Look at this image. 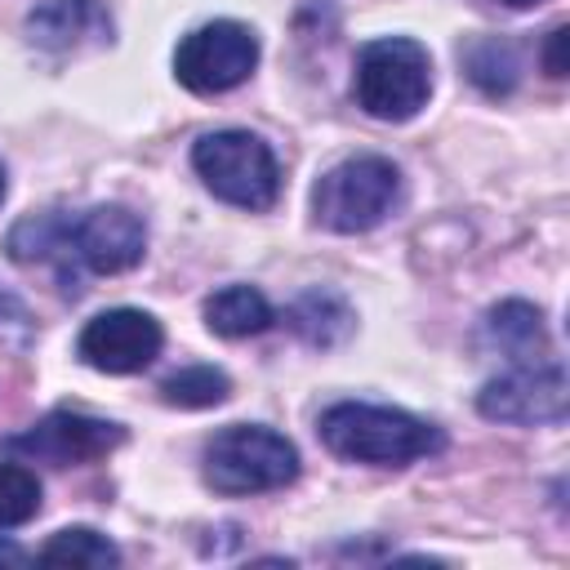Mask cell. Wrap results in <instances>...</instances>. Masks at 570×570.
<instances>
[{"mask_svg": "<svg viewBox=\"0 0 570 570\" xmlns=\"http://www.w3.org/2000/svg\"><path fill=\"white\" fill-rule=\"evenodd\" d=\"M4 191H9V183H4V165H0V200H4Z\"/></svg>", "mask_w": 570, "mask_h": 570, "instance_id": "cb8c5ba5", "label": "cell"}, {"mask_svg": "<svg viewBox=\"0 0 570 570\" xmlns=\"http://www.w3.org/2000/svg\"><path fill=\"white\" fill-rule=\"evenodd\" d=\"M258 67V36L236 18H214L187 31L174 49V76L183 89L214 98L245 85Z\"/></svg>", "mask_w": 570, "mask_h": 570, "instance_id": "8992f818", "label": "cell"}, {"mask_svg": "<svg viewBox=\"0 0 570 570\" xmlns=\"http://www.w3.org/2000/svg\"><path fill=\"white\" fill-rule=\"evenodd\" d=\"M116 445H125V428L111 423V419L80 414V410H53L40 423H31L27 432L0 441L4 454L53 463V468H76V463L107 459Z\"/></svg>", "mask_w": 570, "mask_h": 570, "instance_id": "ba28073f", "label": "cell"}, {"mask_svg": "<svg viewBox=\"0 0 570 570\" xmlns=\"http://www.w3.org/2000/svg\"><path fill=\"white\" fill-rule=\"evenodd\" d=\"M468 76L485 89V94H512V85H517V58H512V49L508 45H499V40H476L472 49H468Z\"/></svg>", "mask_w": 570, "mask_h": 570, "instance_id": "d6986e66", "label": "cell"}, {"mask_svg": "<svg viewBox=\"0 0 570 570\" xmlns=\"http://www.w3.org/2000/svg\"><path fill=\"white\" fill-rule=\"evenodd\" d=\"M272 303L254 285H223L218 294L205 298V325L218 338H249L272 325Z\"/></svg>", "mask_w": 570, "mask_h": 570, "instance_id": "9a60e30c", "label": "cell"}, {"mask_svg": "<svg viewBox=\"0 0 570 570\" xmlns=\"http://www.w3.org/2000/svg\"><path fill=\"white\" fill-rule=\"evenodd\" d=\"M67 218L71 214H36V218H22L13 232H9V258L13 263H49L62 281L67 294H76V263H71V245H67Z\"/></svg>", "mask_w": 570, "mask_h": 570, "instance_id": "7c38bea8", "label": "cell"}, {"mask_svg": "<svg viewBox=\"0 0 570 570\" xmlns=\"http://www.w3.org/2000/svg\"><path fill=\"white\" fill-rule=\"evenodd\" d=\"M485 338L508 356V361H539V356H552L548 347V330H543V312L521 303V298H508L499 307H490L485 316Z\"/></svg>", "mask_w": 570, "mask_h": 570, "instance_id": "4fadbf2b", "label": "cell"}, {"mask_svg": "<svg viewBox=\"0 0 570 570\" xmlns=\"http://www.w3.org/2000/svg\"><path fill=\"white\" fill-rule=\"evenodd\" d=\"M0 566H27V552L13 539H0Z\"/></svg>", "mask_w": 570, "mask_h": 570, "instance_id": "7402d4cb", "label": "cell"}, {"mask_svg": "<svg viewBox=\"0 0 570 570\" xmlns=\"http://www.w3.org/2000/svg\"><path fill=\"white\" fill-rule=\"evenodd\" d=\"M508 9H530V4H539V0H503Z\"/></svg>", "mask_w": 570, "mask_h": 570, "instance_id": "603a6c76", "label": "cell"}, {"mask_svg": "<svg viewBox=\"0 0 570 570\" xmlns=\"http://www.w3.org/2000/svg\"><path fill=\"white\" fill-rule=\"evenodd\" d=\"M476 410L494 423L539 428L566 419V370L557 356L539 361H512L499 379H490L476 392Z\"/></svg>", "mask_w": 570, "mask_h": 570, "instance_id": "52a82bcc", "label": "cell"}, {"mask_svg": "<svg viewBox=\"0 0 570 570\" xmlns=\"http://www.w3.org/2000/svg\"><path fill=\"white\" fill-rule=\"evenodd\" d=\"M232 396V379L218 365H187L160 383V401L178 410H209Z\"/></svg>", "mask_w": 570, "mask_h": 570, "instance_id": "2e32d148", "label": "cell"}, {"mask_svg": "<svg viewBox=\"0 0 570 570\" xmlns=\"http://www.w3.org/2000/svg\"><path fill=\"white\" fill-rule=\"evenodd\" d=\"M321 441L330 454L347 463L370 468H405L445 445L441 428L428 419L396 410V405H365V401H338L321 414Z\"/></svg>", "mask_w": 570, "mask_h": 570, "instance_id": "6da1fadb", "label": "cell"}, {"mask_svg": "<svg viewBox=\"0 0 570 570\" xmlns=\"http://www.w3.org/2000/svg\"><path fill=\"white\" fill-rule=\"evenodd\" d=\"M352 94H356V107L374 120H387V125L414 120L432 98V58H428V49L410 36L370 40L356 53Z\"/></svg>", "mask_w": 570, "mask_h": 570, "instance_id": "7a4b0ae2", "label": "cell"}, {"mask_svg": "<svg viewBox=\"0 0 570 570\" xmlns=\"http://www.w3.org/2000/svg\"><path fill=\"white\" fill-rule=\"evenodd\" d=\"M401 200V169L387 156H347L334 169L321 174V183L312 187V218L325 232L338 236H356V232H374Z\"/></svg>", "mask_w": 570, "mask_h": 570, "instance_id": "277c9868", "label": "cell"}, {"mask_svg": "<svg viewBox=\"0 0 570 570\" xmlns=\"http://www.w3.org/2000/svg\"><path fill=\"white\" fill-rule=\"evenodd\" d=\"M160 347H165L160 321L138 307H107L76 338L80 361L98 374H142L160 356Z\"/></svg>", "mask_w": 570, "mask_h": 570, "instance_id": "9c48e42d", "label": "cell"}, {"mask_svg": "<svg viewBox=\"0 0 570 570\" xmlns=\"http://www.w3.org/2000/svg\"><path fill=\"white\" fill-rule=\"evenodd\" d=\"M191 169L218 200L236 209H272L281 196V165L272 147L249 129H214L196 138Z\"/></svg>", "mask_w": 570, "mask_h": 570, "instance_id": "5b68a950", "label": "cell"}, {"mask_svg": "<svg viewBox=\"0 0 570 570\" xmlns=\"http://www.w3.org/2000/svg\"><path fill=\"white\" fill-rule=\"evenodd\" d=\"M40 512V481L18 463H0V530L27 525Z\"/></svg>", "mask_w": 570, "mask_h": 570, "instance_id": "ac0fdd59", "label": "cell"}, {"mask_svg": "<svg viewBox=\"0 0 570 570\" xmlns=\"http://www.w3.org/2000/svg\"><path fill=\"white\" fill-rule=\"evenodd\" d=\"M22 316H27V312H22V303H18L13 294H4V289H0V325H9V321H22Z\"/></svg>", "mask_w": 570, "mask_h": 570, "instance_id": "44dd1931", "label": "cell"}, {"mask_svg": "<svg viewBox=\"0 0 570 570\" xmlns=\"http://www.w3.org/2000/svg\"><path fill=\"white\" fill-rule=\"evenodd\" d=\"M543 67H548V76H566V27H552V31H548Z\"/></svg>", "mask_w": 570, "mask_h": 570, "instance_id": "ffe728a7", "label": "cell"}, {"mask_svg": "<svg viewBox=\"0 0 570 570\" xmlns=\"http://www.w3.org/2000/svg\"><path fill=\"white\" fill-rule=\"evenodd\" d=\"M40 561H49V566H94V570H102V566H120V548H116L107 534L89 530V525H71V530H58V534L40 548Z\"/></svg>", "mask_w": 570, "mask_h": 570, "instance_id": "e0dca14e", "label": "cell"}, {"mask_svg": "<svg viewBox=\"0 0 570 570\" xmlns=\"http://www.w3.org/2000/svg\"><path fill=\"white\" fill-rule=\"evenodd\" d=\"M285 325H289L307 347H338V343L352 334L356 316H352V307H347L334 289H307V294H298V298L289 303Z\"/></svg>", "mask_w": 570, "mask_h": 570, "instance_id": "5bb4252c", "label": "cell"}, {"mask_svg": "<svg viewBox=\"0 0 570 570\" xmlns=\"http://www.w3.org/2000/svg\"><path fill=\"white\" fill-rule=\"evenodd\" d=\"M67 245H71L76 272L85 267L98 276H116V272H129L142 263L147 227L125 205H94V209L67 218Z\"/></svg>", "mask_w": 570, "mask_h": 570, "instance_id": "30bf717a", "label": "cell"}, {"mask_svg": "<svg viewBox=\"0 0 570 570\" xmlns=\"http://www.w3.org/2000/svg\"><path fill=\"white\" fill-rule=\"evenodd\" d=\"M27 40L45 53H71L111 40V18L98 0H36L27 13Z\"/></svg>", "mask_w": 570, "mask_h": 570, "instance_id": "8fae6325", "label": "cell"}, {"mask_svg": "<svg viewBox=\"0 0 570 570\" xmlns=\"http://www.w3.org/2000/svg\"><path fill=\"white\" fill-rule=\"evenodd\" d=\"M205 481L218 494H267L298 476V450L289 436L263 423H232L205 441Z\"/></svg>", "mask_w": 570, "mask_h": 570, "instance_id": "3957f363", "label": "cell"}]
</instances>
